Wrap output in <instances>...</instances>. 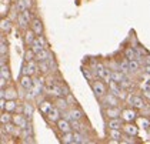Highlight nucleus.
I'll use <instances>...</instances> for the list:
<instances>
[{"mask_svg":"<svg viewBox=\"0 0 150 144\" xmlns=\"http://www.w3.org/2000/svg\"><path fill=\"white\" fill-rule=\"evenodd\" d=\"M109 89L110 91L115 94L116 97H119V99H126V93H125V87L120 84V83H117V81H110L109 83Z\"/></svg>","mask_w":150,"mask_h":144,"instance_id":"nucleus-1","label":"nucleus"},{"mask_svg":"<svg viewBox=\"0 0 150 144\" xmlns=\"http://www.w3.org/2000/svg\"><path fill=\"white\" fill-rule=\"evenodd\" d=\"M17 23H19V26H20L22 29L27 27L29 24H32V14H30L29 9L24 11H20V14L17 16Z\"/></svg>","mask_w":150,"mask_h":144,"instance_id":"nucleus-2","label":"nucleus"},{"mask_svg":"<svg viewBox=\"0 0 150 144\" xmlns=\"http://www.w3.org/2000/svg\"><path fill=\"white\" fill-rule=\"evenodd\" d=\"M43 49H46V39H45L42 34H40V36H36L35 42H33V44H32V50L37 54V53L42 52Z\"/></svg>","mask_w":150,"mask_h":144,"instance_id":"nucleus-3","label":"nucleus"},{"mask_svg":"<svg viewBox=\"0 0 150 144\" xmlns=\"http://www.w3.org/2000/svg\"><path fill=\"white\" fill-rule=\"evenodd\" d=\"M63 116H64V119H67L69 121L81 120V119H83V113H81L79 109H71V110H69V111H63Z\"/></svg>","mask_w":150,"mask_h":144,"instance_id":"nucleus-4","label":"nucleus"},{"mask_svg":"<svg viewBox=\"0 0 150 144\" xmlns=\"http://www.w3.org/2000/svg\"><path fill=\"white\" fill-rule=\"evenodd\" d=\"M127 101H129L130 106L134 107V109H143V107L146 106L144 100L142 99V97H139V96H132V94H129V96H127Z\"/></svg>","mask_w":150,"mask_h":144,"instance_id":"nucleus-5","label":"nucleus"},{"mask_svg":"<svg viewBox=\"0 0 150 144\" xmlns=\"http://www.w3.org/2000/svg\"><path fill=\"white\" fill-rule=\"evenodd\" d=\"M92 89L97 97H103L104 94H106V86H104L102 81H97V80L92 81Z\"/></svg>","mask_w":150,"mask_h":144,"instance_id":"nucleus-6","label":"nucleus"},{"mask_svg":"<svg viewBox=\"0 0 150 144\" xmlns=\"http://www.w3.org/2000/svg\"><path fill=\"white\" fill-rule=\"evenodd\" d=\"M39 71V64H36L35 60L33 61H29L23 66V74H27V76H33L35 73Z\"/></svg>","mask_w":150,"mask_h":144,"instance_id":"nucleus-7","label":"nucleus"},{"mask_svg":"<svg viewBox=\"0 0 150 144\" xmlns=\"http://www.w3.org/2000/svg\"><path fill=\"white\" fill-rule=\"evenodd\" d=\"M46 116H47V119H49V121L57 123L59 120H60V116H62V110H60V109H57L56 106H53V109L49 111Z\"/></svg>","mask_w":150,"mask_h":144,"instance_id":"nucleus-8","label":"nucleus"},{"mask_svg":"<svg viewBox=\"0 0 150 144\" xmlns=\"http://www.w3.org/2000/svg\"><path fill=\"white\" fill-rule=\"evenodd\" d=\"M122 119L126 123L134 121L137 119V114H136V111L132 110V109H125V110H122Z\"/></svg>","mask_w":150,"mask_h":144,"instance_id":"nucleus-9","label":"nucleus"},{"mask_svg":"<svg viewBox=\"0 0 150 144\" xmlns=\"http://www.w3.org/2000/svg\"><path fill=\"white\" fill-rule=\"evenodd\" d=\"M33 84H35V80L32 78V76L23 74V77L20 78V87L22 89L30 90V89H33Z\"/></svg>","mask_w":150,"mask_h":144,"instance_id":"nucleus-10","label":"nucleus"},{"mask_svg":"<svg viewBox=\"0 0 150 144\" xmlns=\"http://www.w3.org/2000/svg\"><path fill=\"white\" fill-rule=\"evenodd\" d=\"M57 128L62 133H69L71 130V121H69L67 119H60L57 121Z\"/></svg>","mask_w":150,"mask_h":144,"instance_id":"nucleus-11","label":"nucleus"},{"mask_svg":"<svg viewBox=\"0 0 150 144\" xmlns=\"http://www.w3.org/2000/svg\"><path fill=\"white\" fill-rule=\"evenodd\" d=\"M123 119H110L109 123H107V127H109V130H120V128H123Z\"/></svg>","mask_w":150,"mask_h":144,"instance_id":"nucleus-12","label":"nucleus"},{"mask_svg":"<svg viewBox=\"0 0 150 144\" xmlns=\"http://www.w3.org/2000/svg\"><path fill=\"white\" fill-rule=\"evenodd\" d=\"M17 127H20V128H24V127H27V117L24 116V114H17V116H13V120H12Z\"/></svg>","mask_w":150,"mask_h":144,"instance_id":"nucleus-13","label":"nucleus"},{"mask_svg":"<svg viewBox=\"0 0 150 144\" xmlns=\"http://www.w3.org/2000/svg\"><path fill=\"white\" fill-rule=\"evenodd\" d=\"M123 131L126 134H129V136H133V137H134V136L139 133V128H137V126H134L132 121H129L123 126Z\"/></svg>","mask_w":150,"mask_h":144,"instance_id":"nucleus-14","label":"nucleus"},{"mask_svg":"<svg viewBox=\"0 0 150 144\" xmlns=\"http://www.w3.org/2000/svg\"><path fill=\"white\" fill-rule=\"evenodd\" d=\"M119 97H116L113 93H110V94H104V103H106V106H109V107H116L117 104H119Z\"/></svg>","mask_w":150,"mask_h":144,"instance_id":"nucleus-15","label":"nucleus"},{"mask_svg":"<svg viewBox=\"0 0 150 144\" xmlns=\"http://www.w3.org/2000/svg\"><path fill=\"white\" fill-rule=\"evenodd\" d=\"M32 30H33L37 36L43 34V23L40 22L39 19H33V20H32Z\"/></svg>","mask_w":150,"mask_h":144,"instance_id":"nucleus-16","label":"nucleus"},{"mask_svg":"<svg viewBox=\"0 0 150 144\" xmlns=\"http://www.w3.org/2000/svg\"><path fill=\"white\" fill-rule=\"evenodd\" d=\"M0 97H4L6 100H16V97H17V93L14 91L13 89H1V94H0Z\"/></svg>","mask_w":150,"mask_h":144,"instance_id":"nucleus-17","label":"nucleus"},{"mask_svg":"<svg viewBox=\"0 0 150 144\" xmlns=\"http://www.w3.org/2000/svg\"><path fill=\"white\" fill-rule=\"evenodd\" d=\"M106 116L109 117V119H117L119 116H122V111L120 109L116 106V107H109L107 110H106Z\"/></svg>","mask_w":150,"mask_h":144,"instance_id":"nucleus-18","label":"nucleus"},{"mask_svg":"<svg viewBox=\"0 0 150 144\" xmlns=\"http://www.w3.org/2000/svg\"><path fill=\"white\" fill-rule=\"evenodd\" d=\"M50 57H53L52 53H50L49 50H46V49H43L42 52H39V53L36 54V60H37V61H46Z\"/></svg>","mask_w":150,"mask_h":144,"instance_id":"nucleus-19","label":"nucleus"},{"mask_svg":"<svg viewBox=\"0 0 150 144\" xmlns=\"http://www.w3.org/2000/svg\"><path fill=\"white\" fill-rule=\"evenodd\" d=\"M126 77V74L120 70H113L112 71V81H117V83H122Z\"/></svg>","mask_w":150,"mask_h":144,"instance_id":"nucleus-20","label":"nucleus"},{"mask_svg":"<svg viewBox=\"0 0 150 144\" xmlns=\"http://www.w3.org/2000/svg\"><path fill=\"white\" fill-rule=\"evenodd\" d=\"M36 36H37V34H36L33 30H27V32L24 33V43L29 44V46H32L33 44V42H35Z\"/></svg>","mask_w":150,"mask_h":144,"instance_id":"nucleus-21","label":"nucleus"},{"mask_svg":"<svg viewBox=\"0 0 150 144\" xmlns=\"http://www.w3.org/2000/svg\"><path fill=\"white\" fill-rule=\"evenodd\" d=\"M33 93L36 94V97L42 93V90H43V80L42 78H36L35 80V84H33Z\"/></svg>","mask_w":150,"mask_h":144,"instance_id":"nucleus-22","label":"nucleus"},{"mask_svg":"<svg viewBox=\"0 0 150 144\" xmlns=\"http://www.w3.org/2000/svg\"><path fill=\"white\" fill-rule=\"evenodd\" d=\"M56 107L57 109H60L62 111H66L67 110V106H69V101L66 99H63V97H57V100H56Z\"/></svg>","mask_w":150,"mask_h":144,"instance_id":"nucleus-23","label":"nucleus"},{"mask_svg":"<svg viewBox=\"0 0 150 144\" xmlns=\"http://www.w3.org/2000/svg\"><path fill=\"white\" fill-rule=\"evenodd\" d=\"M125 56H126L127 60H137V52H136V49L127 47L126 50H125Z\"/></svg>","mask_w":150,"mask_h":144,"instance_id":"nucleus-24","label":"nucleus"},{"mask_svg":"<svg viewBox=\"0 0 150 144\" xmlns=\"http://www.w3.org/2000/svg\"><path fill=\"white\" fill-rule=\"evenodd\" d=\"M62 143L73 144L74 143V133H71V131H69V133H63V136H62Z\"/></svg>","mask_w":150,"mask_h":144,"instance_id":"nucleus-25","label":"nucleus"},{"mask_svg":"<svg viewBox=\"0 0 150 144\" xmlns=\"http://www.w3.org/2000/svg\"><path fill=\"white\" fill-rule=\"evenodd\" d=\"M86 143H89V140L84 137V134L74 131V143L73 144H86Z\"/></svg>","mask_w":150,"mask_h":144,"instance_id":"nucleus-26","label":"nucleus"},{"mask_svg":"<svg viewBox=\"0 0 150 144\" xmlns=\"http://www.w3.org/2000/svg\"><path fill=\"white\" fill-rule=\"evenodd\" d=\"M39 109H40V111H42L43 114H47L49 111L53 109V104H52L50 101H42V103L39 104Z\"/></svg>","mask_w":150,"mask_h":144,"instance_id":"nucleus-27","label":"nucleus"},{"mask_svg":"<svg viewBox=\"0 0 150 144\" xmlns=\"http://www.w3.org/2000/svg\"><path fill=\"white\" fill-rule=\"evenodd\" d=\"M33 111H35V109H33V106H32L30 103L23 104V114L27 117V119H30V117L33 116Z\"/></svg>","mask_w":150,"mask_h":144,"instance_id":"nucleus-28","label":"nucleus"},{"mask_svg":"<svg viewBox=\"0 0 150 144\" xmlns=\"http://www.w3.org/2000/svg\"><path fill=\"white\" fill-rule=\"evenodd\" d=\"M6 111H14L17 110V101L16 100H6V107H4Z\"/></svg>","mask_w":150,"mask_h":144,"instance_id":"nucleus-29","label":"nucleus"},{"mask_svg":"<svg viewBox=\"0 0 150 144\" xmlns=\"http://www.w3.org/2000/svg\"><path fill=\"white\" fill-rule=\"evenodd\" d=\"M39 71L40 73H43V74H46L50 71V64H49V61H39Z\"/></svg>","mask_w":150,"mask_h":144,"instance_id":"nucleus-30","label":"nucleus"},{"mask_svg":"<svg viewBox=\"0 0 150 144\" xmlns=\"http://www.w3.org/2000/svg\"><path fill=\"white\" fill-rule=\"evenodd\" d=\"M71 128L74 131H79V133H84V126L80 124V120H73L71 121Z\"/></svg>","mask_w":150,"mask_h":144,"instance_id":"nucleus-31","label":"nucleus"},{"mask_svg":"<svg viewBox=\"0 0 150 144\" xmlns=\"http://www.w3.org/2000/svg\"><path fill=\"white\" fill-rule=\"evenodd\" d=\"M0 77L4 78V80H10V71H9V68L7 66H1V70H0Z\"/></svg>","mask_w":150,"mask_h":144,"instance_id":"nucleus-32","label":"nucleus"},{"mask_svg":"<svg viewBox=\"0 0 150 144\" xmlns=\"http://www.w3.org/2000/svg\"><path fill=\"white\" fill-rule=\"evenodd\" d=\"M0 27H1V32H3V33H4V32H9V30L12 29V23H10V20H7V19H6V20L3 19L1 23H0Z\"/></svg>","mask_w":150,"mask_h":144,"instance_id":"nucleus-33","label":"nucleus"},{"mask_svg":"<svg viewBox=\"0 0 150 144\" xmlns=\"http://www.w3.org/2000/svg\"><path fill=\"white\" fill-rule=\"evenodd\" d=\"M12 120H13V117L9 114V111L1 113V116H0V121H1V124H7V123H10Z\"/></svg>","mask_w":150,"mask_h":144,"instance_id":"nucleus-34","label":"nucleus"},{"mask_svg":"<svg viewBox=\"0 0 150 144\" xmlns=\"http://www.w3.org/2000/svg\"><path fill=\"white\" fill-rule=\"evenodd\" d=\"M129 67H130V71H137L140 68V61L139 60H129Z\"/></svg>","mask_w":150,"mask_h":144,"instance_id":"nucleus-35","label":"nucleus"},{"mask_svg":"<svg viewBox=\"0 0 150 144\" xmlns=\"http://www.w3.org/2000/svg\"><path fill=\"white\" fill-rule=\"evenodd\" d=\"M139 124H140V127L143 128V130H149L150 127V121L147 120V119H143V117H140V119H137Z\"/></svg>","mask_w":150,"mask_h":144,"instance_id":"nucleus-36","label":"nucleus"},{"mask_svg":"<svg viewBox=\"0 0 150 144\" xmlns=\"http://www.w3.org/2000/svg\"><path fill=\"white\" fill-rule=\"evenodd\" d=\"M110 137L115 138L116 141H122V138H123V136H122V133H120V130H110Z\"/></svg>","mask_w":150,"mask_h":144,"instance_id":"nucleus-37","label":"nucleus"},{"mask_svg":"<svg viewBox=\"0 0 150 144\" xmlns=\"http://www.w3.org/2000/svg\"><path fill=\"white\" fill-rule=\"evenodd\" d=\"M36 59V53L30 49L29 52H26V54H24V60H26V63H29V61H33Z\"/></svg>","mask_w":150,"mask_h":144,"instance_id":"nucleus-38","label":"nucleus"},{"mask_svg":"<svg viewBox=\"0 0 150 144\" xmlns=\"http://www.w3.org/2000/svg\"><path fill=\"white\" fill-rule=\"evenodd\" d=\"M6 52H7V43H6L4 37H1V40H0V54L4 56Z\"/></svg>","mask_w":150,"mask_h":144,"instance_id":"nucleus-39","label":"nucleus"},{"mask_svg":"<svg viewBox=\"0 0 150 144\" xmlns=\"http://www.w3.org/2000/svg\"><path fill=\"white\" fill-rule=\"evenodd\" d=\"M16 10H19V11L27 10V6H26L24 0H17V3H16Z\"/></svg>","mask_w":150,"mask_h":144,"instance_id":"nucleus-40","label":"nucleus"},{"mask_svg":"<svg viewBox=\"0 0 150 144\" xmlns=\"http://www.w3.org/2000/svg\"><path fill=\"white\" fill-rule=\"evenodd\" d=\"M47 61H49V64H50V70H52V71L57 70V64H56V61H54V59H53V57H50Z\"/></svg>","mask_w":150,"mask_h":144,"instance_id":"nucleus-41","label":"nucleus"},{"mask_svg":"<svg viewBox=\"0 0 150 144\" xmlns=\"http://www.w3.org/2000/svg\"><path fill=\"white\" fill-rule=\"evenodd\" d=\"M143 70H144V76L150 77V66H149V64H146V67H144Z\"/></svg>","mask_w":150,"mask_h":144,"instance_id":"nucleus-42","label":"nucleus"},{"mask_svg":"<svg viewBox=\"0 0 150 144\" xmlns=\"http://www.w3.org/2000/svg\"><path fill=\"white\" fill-rule=\"evenodd\" d=\"M4 107H6V101H4V97H0V109H1V110H4Z\"/></svg>","mask_w":150,"mask_h":144,"instance_id":"nucleus-43","label":"nucleus"},{"mask_svg":"<svg viewBox=\"0 0 150 144\" xmlns=\"http://www.w3.org/2000/svg\"><path fill=\"white\" fill-rule=\"evenodd\" d=\"M24 3H26L27 9H30V7H32V4H33V0H24Z\"/></svg>","mask_w":150,"mask_h":144,"instance_id":"nucleus-44","label":"nucleus"},{"mask_svg":"<svg viewBox=\"0 0 150 144\" xmlns=\"http://www.w3.org/2000/svg\"><path fill=\"white\" fill-rule=\"evenodd\" d=\"M83 73H84V76H86V77H87L89 80H90V81H92V76H90V73H89V71H86V70H84Z\"/></svg>","mask_w":150,"mask_h":144,"instance_id":"nucleus-45","label":"nucleus"},{"mask_svg":"<svg viewBox=\"0 0 150 144\" xmlns=\"http://www.w3.org/2000/svg\"><path fill=\"white\" fill-rule=\"evenodd\" d=\"M144 61H146V64H149V66H150V56H146Z\"/></svg>","mask_w":150,"mask_h":144,"instance_id":"nucleus-46","label":"nucleus"}]
</instances>
